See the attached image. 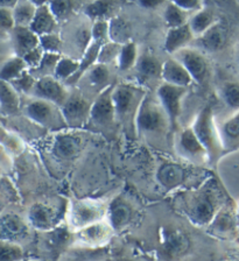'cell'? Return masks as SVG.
Wrapping results in <instances>:
<instances>
[{
	"mask_svg": "<svg viewBox=\"0 0 239 261\" xmlns=\"http://www.w3.org/2000/svg\"><path fill=\"white\" fill-rule=\"evenodd\" d=\"M0 144L7 147L12 152H20L22 149V144L18 138H15L13 134H11L0 127Z\"/></svg>",
	"mask_w": 239,
	"mask_h": 261,
	"instance_id": "cell-47",
	"label": "cell"
},
{
	"mask_svg": "<svg viewBox=\"0 0 239 261\" xmlns=\"http://www.w3.org/2000/svg\"><path fill=\"white\" fill-rule=\"evenodd\" d=\"M91 39L92 42L103 44L110 41L109 34V20H99L95 21L91 27Z\"/></svg>",
	"mask_w": 239,
	"mask_h": 261,
	"instance_id": "cell-44",
	"label": "cell"
},
{
	"mask_svg": "<svg viewBox=\"0 0 239 261\" xmlns=\"http://www.w3.org/2000/svg\"><path fill=\"white\" fill-rule=\"evenodd\" d=\"M92 103L82 91H72L61 108L68 128H81L89 124Z\"/></svg>",
	"mask_w": 239,
	"mask_h": 261,
	"instance_id": "cell-8",
	"label": "cell"
},
{
	"mask_svg": "<svg viewBox=\"0 0 239 261\" xmlns=\"http://www.w3.org/2000/svg\"><path fill=\"white\" fill-rule=\"evenodd\" d=\"M21 261H41V260H36V259H30V260H26V259H23V260H21Z\"/></svg>",
	"mask_w": 239,
	"mask_h": 261,
	"instance_id": "cell-53",
	"label": "cell"
},
{
	"mask_svg": "<svg viewBox=\"0 0 239 261\" xmlns=\"http://www.w3.org/2000/svg\"><path fill=\"white\" fill-rule=\"evenodd\" d=\"M86 145V138L74 130H62L55 134L50 144V153L56 160L72 161L82 153Z\"/></svg>",
	"mask_w": 239,
	"mask_h": 261,
	"instance_id": "cell-7",
	"label": "cell"
},
{
	"mask_svg": "<svg viewBox=\"0 0 239 261\" xmlns=\"http://www.w3.org/2000/svg\"><path fill=\"white\" fill-rule=\"evenodd\" d=\"M70 92L68 91L66 84L56 80L55 77H43L36 80V84L31 92V96L38 99L49 101L62 108L68 99Z\"/></svg>",
	"mask_w": 239,
	"mask_h": 261,
	"instance_id": "cell-14",
	"label": "cell"
},
{
	"mask_svg": "<svg viewBox=\"0 0 239 261\" xmlns=\"http://www.w3.org/2000/svg\"><path fill=\"white\" fill-rule=\"evenodd\" d=\"M185 93H187L185 88L175 87V85L164 83V82L156 89V96L171 120L173 130L177 127L182 110V99Z\"/></svg>",
	"mask_w": 239,
	"mask_h": 261,
	"instance_id": "cell-11",
	"label": "cell"
},
{
	"mask_svg": "<svg viewBox=\"0 0 239 261\" xmlns=\"http://www.w3.org/2000/svg\"><path fill=\"white\" fill-rule=\"evenodd\" d=\"M81 82H83L86 85V89L92 90L95 91L96 96L99 95L100 92L104 91L105 89L110 87L113 83H111V70L109 65L96 63L95 65L89 69V70L84 73V76L81 79Z\"/></svg>",
	"mask_w": 239,
	"mask_h": 261,
	"instance_id": "cell-19",
	"label": "cell"
},
{
	"mask_svg": "<svg viewBox=\"0 0 239 261\" xmlns=\"http://www.w3.org/2000/svg\"><path fill=\"white\" fill-rule=\"evenodd\" d=\"M147 93L145 87L136 83H119L115 85L112 93L113 106H115L116 122L123 126L126 132L135 136L136 120L140 105Z\"/></svg>",
	"mask_w": 239,
	"mask_h": 261,
	"instance_id": "cell-2",
	"label": "cell"
},
{
	"mask_svg": "<svg viewBox=\"0 0 239 261\" xmlns=\"http://www.w3.org/2000/svg\"><path fill=\"white\" fill-rule=\"evenodd\" d=\"M115 8V3L110 2H95L89 3L84 7V13L92 21H99V20H109L111 12Z\"/></svg>",
	"mask_w": 239,
	"mask_h": 261,
	"instance_id": "cell-39",
	"label": "cell"
},
{
	"mask_svg": "<svg viewBox=\"0 0 239 261\" xmlns=\"http://www.w3.org/2000/svg\"><path fill=\"white\" fill-rule=\"evenodd\" d=\"M164 19L166 24L169 28H177L181 26H184L189 22V14L187 12L176 5L175 3H169L165 8L164 12Z\"/></svg>",
	"mask_w": 239,
	"mask_h": 261,
	"instance_id": "cell-37",
	"label": "cell"
},
{
	"mask_svg": "<svg viewBox=\"0 0 239 261\" xmlns=\"http://www.w3.org/2000/svg\"><path fill=\"white\" fill-rule=\"evenodd\" d=\"M210 225H213L215 231L218 232V233L226 234L233 231L234 219L232 217V215L230 214V211L221 210Z\"/></svg>",
	"mask_w": 239,
	"mask_h": 261,
	"instance_id": "cell-41",
	"label": "cell"
},
{
	"mask_svg": "<svg viewBox=\"0 0 239 261\" xmlns=\"http://www.w3.org/2000/svg\"><path fill=\"white\" fill-rule=\"evenodd\" d=\"M220 137L224 152H232L239 148V111L234 112L223 122Z\"/></svg>",
	"mask_w": 239,
	"mask_h": 261,
	"instance_id": "cell-25",
	"label": "cell"
},
{
	"mask_svg": "<svg viewBox=\"0 0 239 261\" xmlns=\"http://www.w3.org/2000/svg\"><path fill=\"white\" fill-rule=\"evenodd\" d=\"M156 177L160 185L166 189H175L185 181V169L177 163L167 162L157 170Z\"/></svg>",
	"mask_w": 239,
	"mask_h": 261,
	"instance_id": "cell-26",
	"label": "cell"
},
{
	"mask_svg": "<svg viewBox=\"0 0 239 261\" xmlns=\"http://www.w3.org/2000/svg\"><path fill=\"white\" fill-rule=\"evenodd\" d=\"M25 114L35 124L51 132H62L68 128L62 110L60 106L49 101L33 98L25 106Z\"/></svg>",
	"mask_w": 239,
	"mask_h": 261,
	"instance_id": "cell-6",
	"label": "cell"
},
{
	"mask_svg": "<svg viewBox=\"0 0 239 261\" xmlns=\"http://www.w3.org/2000/svg\"><path fill=\"white\" fill-rule=\"evenodd\" d=\"M38 6L33 2H18L13 8L15 26L30 27L33 21Z\"/></svg>",
	"mask_w": 239,
	"mask_h": 261,
	"instance_id": "cell-33",
	"label": "cell"
},
{
	"mask_svg": "<svg viewBox=\"0 0 239 261\" xmlns=\"http://www.w3.org/2000/svg\"><path fill=\"white\" fill-rule=\"evenodd\" d=\"M15 27L13 10L0 7V31H11Z\"/></svg>",
	"mask_w": 239,
	"mask_h": 261,
	"instance_id": "cell-49",
	"label": "cell"
},
{
	"mask_svg": "<svg viewBox=\"0 0 239 261\" xmlns=\"http://www.w3.org/2000/svg\"><path fill=\"white\" fill-rule=\"evenodd\" d=\"M223 195L215 183H209L185 201V214L198 226L210 225L222 210Z\"/></svg>",
	"mask_w": 239,
	"mask_h": 261,
	"instance_id": "cell-3",
	"label": "cell"
},
{
	"mask_svg": "<svg viewBox=\"0 0 239 261\" xmlns=\"http://www.w3.org/2000/svg\"><path fill=\"white\" fill-rule=\"evenodd\" d=\"M20 110V96L13 85L0 80V114L12 116Z\"/></svg>",
	"mask_w": 239,
	"mask_h": 261,
	"instance_id": "cell-28",
	"label": "cell"
},
{
	"mask_svg": "<svg viewBox=\"0 0 239 261\" xmlns=\"http://www.w3.org/2000/svg\"><path fill=\"white\" fill-rule=\"evenodd\" d=\"M40 47L43 49L44 53H51V54H60L61 47H62V39L58 33L40 36Z\"/></svg>",
	"mask_w": 239,
	"mask_h": 261,
	"instance_id": "cell-45",
	"label": "cell"
},
{
	"mask_svg": "<svg viewBox=\"0 0 239 261\" xmlns=\"http://www.w3.org/2000/svg\"><path fill=\"white\" fill-rule=\"evenodd\" d=\"M79 68V60L72 59L69 56H61V59L56 67L55 75L54 77L56 80L66 84L67 82L72 79L76 75V72L78 71Z\"/></svg>",
	"mask_w": 239,
	"mask_h": 261,
	"instance_id": "cell-36",
	"label": "cell"
},
{
	"mask_svg": "<svg viewBox=\"0 0 239 261\" xmlns=\"http://www.w3.org/2000/svg\"><path fill=\"white\" fill-rule=\"evenodd\" d=\"M163 62L152 53L146 51L139 55L136 65V70L140 79V85L155 83L159 80L163 81Z\"/></svg>",
	"mask_w": 239,
	"mask_h": 261,
	"instance_id": "cell-18",
	"label": "cell"
},
{
	"mask_svg": "<svg viewBox=\"0 0 239 261\" xmlns=\"http://www.w3.org/2000/svg\"><path fill=\"white\" fill-rule=\"evenodd\" d=\"M58 20L51 13L48 3H44L40 5L36 10L35 16L32 21L30 28L33 31L36 35L42 36L47 34L55 33V28L58 26Z\"/></svg>",
	"mask_w": 239,
	"mask_h": 261,
	"instance_id": "cell-27",
	"label": "cell"
},
{
	"mask_svg": "<svg viewBox=\"0 0 239 261\" xmlns=\"http://www.w3.org/2000/svg\"><path fill=\"white\" fill-rule=\"evenodd\" d=\"M174 3H175L181 10L187 12L188 14L190 12H195L196 13V12L202 10V4L200 2H195V0H175Z\"/></svg>",
	"mask_w": 239,
	"mask_h": 261,
	"instance_id": "cell-50",
	"label": "cell"
},
{
	"mask_svg": "<svg viewBox=\"0 0 239 261\" xmlns=\"http://www.w3.org/2000/svg\"><path fill=\"white\" fill-rule=\"evenodd\" d=\"M109 34L111 42L123 46L131 41V27L123 18H111L109 20Z\"/></svg>",
	"mask_w": 239,
	"mask_h": 261,
	"instance_id": "cell-32",
	"label": "cell"
},
{
	"mask_svg": "<svg viewBox=\"0 0 239 261\" xmlns=\"http://www.w3.org/2000/svg\"><path fill=\"white\" fill-rule=\"evenodd\" d=\"M230 33V24L225 20H217L210 30L198 36V47L210 53L221 51L229 42Z\"/></svg>",
	"mask_w": 239,
	"mask_h": 261,
	"instance_id": "cell-16",
	"label": "cell"
},
{
	"mask_svg": "<svg viewBox=\"0 0 239 261\" xmlns=\"http://www.w3.org/2000/svg\"><path fill=\"white\" fill-rule=\"evenodd\" d=\"M61 59L60 54H51V53H44V56L41 63L36 69L30 70L36 80L43 79V77H54L56 67Z\"/></svg>",
	"mask_w": 239,
	"mask_h": 261,
	"instance_id": "cell-38",
	"label": "cell"
},
{
	"mask_svg": "<svg viewBox=\"0 0 239 261\" xmlns=\"http://www.w3.org/2000/svg\"><path fill=\"white\" fill-rule=\"evenodd\" d=\"M132 219V207L123 198L117 197L109 203L107 220L115 232L126 227Z\"/></svg>",
	"mask_w": 239,
	"mask_h": 261,
	"instance_id": "cell-22",
	"label": "cell"
},
{
	"mask_svg": "<svg viewBox=\"0 0 239 261\" xmlns=\"http://www.w3.org/2000/svg\"><path fill=\"white\" fill-rule=\"evenodd\" d=\"M121 47H123L121 44L111 42V41L104 43L99 49L97 63L104 65H110L112 63L117 64V61H118V57L121 51Z\"/></svg>",
	"mask_w": 239,
	"mask_h": 261,
	"instance_id": "cell-40",
	"label": "cell"
},
{
	"mask_svg": "<svg viewBox=\"0 0 239 261\" xmlns=\"http://www.w3.org/2000/svg\"><path fill=\"white\" fill-rule=\"evenodd\" d=\"M12 47L15 56L23 57L27 53L40 46V36L31 30L30 27L15 26L11 32Z\"/></svg>",
	"mask_w": 239,
	"mask_h": 261,
	"instance_id": "cell-21",
	"label": "cell"
},
{
	"mask_svg": "<svg viewBox=\"0 0 239 261\" xmlns=\"http://www.w3.org/2000/svg\"><path fill=\"white\" fill-rule=\"evenodd\" d=\"M190 246L189 238L177 228H167L164 233V252L171 258H179L185 254Z\"/></svg>",
	"mask_w": 239,
	"mask_h": 261,
	"instance_id": "cell-24",
	"label": "cell"
},
{
	"mask_svg": "<svg viewBox=\"0 0 239 261\" xmlns=\"http://www.w3.org/2000/svg\"><path fill=\"white\" fill-rule=\"evenodd\" d=\"M100 47H102V44L91 42V44L88 47L86 53L82 55V59L79 60L78 71L76 72V75L72 77V79H70L67 82L66 85H76L79 83V81L84 76V73H86L89 69L92 67V65H95L97 63V59H98V53H99Z\"/></svg>",
	"mask_w": 239,
	"mask_h": 261,
	"instance_id": "cell-29",
	"label": "cell"
},
{
	"mask_svg": "<svg viewBox=\"0 0 239 261\" xmlns=\"http://www.w3.org/2000/svg\"><path fill=\"white\" fill-rule=\"evenodd\" d=\"M27 70L28 68L22 57L14 56L0 65V80L12 83Z\"/></svg>",
	"mask_w": 239,
	"mask_h": 261,
	"instance_id": "cell-31",
	"label": "cell"
},
{
	"mask_svg": "<svg viewBox=\"0 0 239 261\" xmlns=\"http://www.w3.org/2000/svg\"><path fill=\"white\" fill-rule=\"evenodd\" d=\"M221 98L223 103L233 113L239 111V81H226L221 87Z\"/></svg>",
	"mask_w": 239,
	"mask_h": 261,
	"instance_id": "cell-34",
	"label": "cell"
},
{
	"mask_svg": "<svg viewBox=\"0 0 239 261\" xmlns=\"http://www.w3.org/2000/svg\"><path fill=\"white\" fill-rule=\"evenodd\" d=\"M163 82L164 83L175 85V87L187 89L194 83L193 77L190 76L187 69L175 57L168 59L163 64Z\"/></svg>",
	"mask_w": 239,
	"mask_h": 261,
	"instance_id": "cell-20",
	"label": "cell"
},
{
	"mask_svg": "<svg viewBox=\"0 0 239 261\" xmlns=\"http://www.w3.org/2000/svg\"><path fill=\"white\" fill-rule=\"evenodd\" d=\"M11 84L13 85L14 89L17 90L18 92H22V93H26V95H31V92L33 91V89L36 84V79L33 75H32L30 70H27L26 72H23L18 80L12 82Z\"/></svg>",
	"mask_w": 239,
	"mask_h": 261,
	"instance_id": "cell-46",
	"label": "cell"
},
{
	"mask_svg": "<svg viewBox=\"0 0 239 261\" xmlns=\"http://www.w3.org/2000/svg\"><path fill=\"white\" fill-rule=\"evenodd\" d=\"M195 38L189 23L177 28H169L165 39L164 48L168 54L175 55L182 49L187 48Z\"/></svg>",
	"mask_w": 239,
	"mask_h": 261,
	"instance_id": "cell-23",
	"label": "cell"
},
{
	"mask_svg": "<svg viewBox=\"0 0 239 261\" xmlns=\"http://www.w3.org/2000/svg\"><path fill=\"white\" fill-rule=\"evenodd\" d=\"M109 204L100 199H72L67 209V226L75 232L107 219Z\"/></svg>",
	"mask_w": 239,
	"mask_h": 261,
	"instance_id": "cell-4",
	"label": "cell"
},
{
	"mask_svg": "<svg viewBox=\"0 0 239 261\" xmlns=\"http://www.w3.org/2000/svg\"><path fill=\"white\" fill-rule=\"evenodd\" d=\"M140 5L145 8H155L163 5V2H156V0H143V2H140Z\"/></svg>",
	"mask_w": 239,
	"mask_h": 261,
	"instance_id": "cell-51",
	"label": "cell"
},
{
	"mask_svg": "<svg viewBox=\"0 0 239 261\" xmlns=\"http://www.w3.org/2000/svg\"><path fill=\"white\" fill-rule=\"evenodd\" d=\"M126 261H128V260H126Z\"/></svg>",
	"mask_w": 239,
	"mask_h": 261,
	"instance_id": "cell-55",
	"label": "cell"
},
{
	"mask_svg": "<svg viewBox=\"0 0 239 261\" xmlns=\"http://www.w3.org/2000/svg\"><path fill=\"white\" fill-rule=\"evenodd\" d=\"M115 230L107 219L89 225L74 233V243L89 250H97L110 242Z\"/></svg>",
	"mask_w": 239,
	"mask_h": 261,
	"instance_id": "cell-10",
	"label": "cell"
},
{
	"mask_svg": "<svg viewBox=\"0 0 239 261\" xmlns=\"http://www.w3.org/2000/svg\"><path fill=\"white\" fill-rule=\"evenodd\" d=\"M2 60H3V59H2V55H0V62H2Z\"/></svg>",
	"mask_w": 239,
	"mask_h": 261,
	"instance_id": "cell-54",
	"label": "cell"
},
{
	"mask_svg": "<svg viewBox=\"0 0 239 261\" xmlns=\"http://www.w3.org/2000/svg\"><path fill=\"white\" fill-rule=\"evenodd\" d=\"M179 152L188 160L196 163L209 162V155L204 146L198 140L193 127L184 128L179 136L177 141Z\"/></svg>",
	"mask_w": 239,
	"mask_h": 261,
	"instance_id": "cell-17",
	"label": "cell"
},
{
	"mask_svg": "<svg viewBox=\"0 0 239 261\" xmlns=\"http://www.w3.org/2000/svg\"><path fill=\"white\" fill-rule=\"evenodd\" d=\"M194 132L204 146L209 155V162L216 163L218 159L224 153L223 145L216 124H215V116L211 105H206L197 114L195 121L193 124Z\"/></svg>",
	"mask_w": 239,
	"mask_h": 261,
	"instance_id": "cell-5",
	"label": "cell"
},
{
	"mask_svg": "<svg viewBox=\"0 0 239 261\" xmlns=\"http://www.w3.org/2000/svg\"><path fill=\"white\" fill-rule=\"evenodd\" d=\"M44 56V51L41 47H38L33 49V50H31L30 53H27V54L22 57L23 61H25V63L27 65L28 70H33V69H36L41 63V61Z\"/></svg>",
	"mask_w": 239,
	"mask_h": 261,
	"instance_id": "cell-48",
	"label": "cell"
},
{
	"mask_svg": "<svg viewBox=\"0 0 239 261\" xmlns=\"http://www.w3.org/2000/svg\"><path fill=\"white\" fill-rule=\"evenodd\" d=\"M78 5L77 3L72 2H51L48 3L51 13L54 14L58 21H62L64 19H68L72 13H74L75 7Z\"/></svg>",
	"mask_w": 239,
	"mask_h": 261,
	"instance_id": "cell-43",
	"label": "cell"
},
{
	"mask_svg": "<svg viewBox=\"0 0 239 261\" xmlns=\"http://www.w3.org/2000/svg\"><path fill=\"white\" fill-rule=\"evenodd\" d=\"M116 84H112L95 97L92 101L90 119L89 124H91L95 128L107 129L116 122L115 106H113L112 93Z\"/></svg>",
	"mask_w": 239,
	"mask_h": 261,
	"instance_id": "cell-9",
	"label": "cell"
},
{
	"mask_svg": "<svg viewBox=\"0 0 239 261\" xmlns=\"http://www.w3.org/2000/svg\"><path fill=\"white\" fill-rule=\"evenodd\" d=\"M61 218V207L49 203H35L28 211V223L31 226L42 232L58 227Z\"/></svg>",
	"mask_w": 239,
	"mask_h": 261,
	"instance_id": "cell-12",
	"label": "cell"
},
{
	"mask_svg": "<svg viewBox=\"0 0 239 261\" xmlns=\"http://www.w3.org/2000/svg\"><path fill=\"white\" fill-rule=\"evenodd\" d=\"M23 250L18 244L0 242V261H21Z\"/></svg>",
	"mask_w": 239,
	"mask_h": 261,
	"instance_id": "cell-42",
	"label": "cell"
},
{
	"mask_svg": "<svg viewBox=\"0 0 239 261\" xmlns=\"http://www.w3.org/2000/svg\"><path fill=\"white\" fill-rule=\"evenodd\" d=\"M138 59H139V53H138L137 44L133 41L123 44L121 51L117 61V67L120 71H128L132 68H136Z\"/></svg>",
	"mask_w": 239,
	"mask_h": 261,
	"instance_id": "cell-35",
	"label": "cell"
},
{
	"mask_svg": "<svg viewBox=\"0 0 239 261\" xmlns=\"http://www.w3.org/2000/svg\"><path fill=\"white\" fill-rule=\"evenodd\" d=\"M169 129H172L171 120L156 93L153 95L147 92L138 111L136 120L137 133L147 141L157 142L167 138Z\"/></svg>",
	"mask_w": 239,
	"mask_h": 261,
	"instance_id": "cell-1",
	"label": "cell"
},
{
	"mask_svg": "<svg viewBox=\"0 0 239 261\" xmlns=\"http://www.w3.org/2000/svg\"><path fill=\"white\" fill-rule=\"evenodd\" d=\"M30 236V224L17 214H6L0 217V242L20 244Z\"/></svg>",
	"mask_w": 239,
	"mask_h": 261,
	"instance_id": "cell-15",
	"label": "cell"
},
{
	"mask_svg": "<svg viewBox=\"0 0 239 261\" xmlns=\"http://www.w3.org/2000/svg\"><path fill=\"white\" fill-rule=\"evenodd\" d=\"M236 59H237V63H238V67H239V46H238V49H237V56H236Z\"/></svg>",
	"mask_w": 239,
	"mask_h": 261,
	"instance_id": "cell-52",
	"label": "cell"
},
{
	"mask_svg": "<svg viewBox=\"0 0 239 261\" xmlns=\"http://www.w3.org/2000/svg\"><path fill=\"white\" fill-rule=\"evenodd\" d=\"M175 59L184 65L193 81L203 85L209 79V63L205 56L200 50L193 48H184L175 54Z\"/></svg>",
	"mask_w": 239,
	"mask_h": 261,
	"instance_id": "cell-13",
	"label": "cell"
},
{
	"mask_svg": "<svg viewBox=\"0 0 239 261\" xmlns=\"http://www.w3.org/2000/svg\"><path fill=\"white\" fill-rule=\"evenodd\" d=\"M217 22L216 15L213 12V10H206V8H202L198 12H196L192 18L189 19V26L195 36H201L202 34L210 30L215 23Z\"/></svg>",
	"mask_w": 239,
	"mask_h": 261,
	"instance_id": "cell-30",
	"label": "cell"
}]
</instances>
